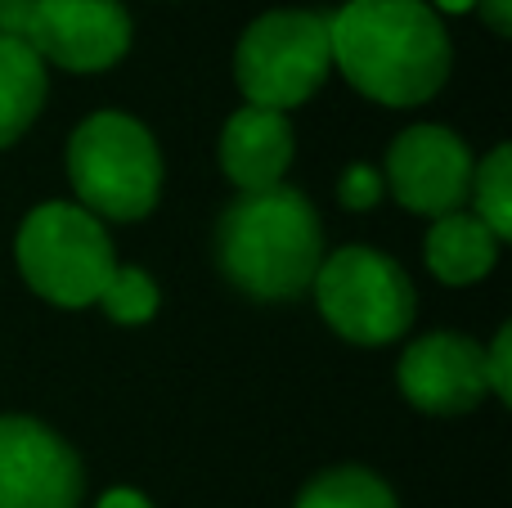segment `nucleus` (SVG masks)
Returning a JSON list of instances; mask_svg holds the SVG:
<instances>
[{"label": "nucleus", "instance_id": "f257e3e1", "mask_svg": "<svg viewBox=\"0 0 512 508\" xmlns=\"http://www.w3.org/2000/svg\"><path fill=\"white\" fill-rule=\"evenodd\" d=\"M328 41L337 72L373 104L414 108L450 81V32L427 0H346Z\"/></svg>", "mask_w": 512, "mask_h": 508}, {"label": "nucleus", "instance_id": "f03ea898", "mask_svg": "<svg viewBox=\"0 0 512 508\" xmlns=\"http://www.w3.org/2000/svg\"><path fill=\"white\" fill-rule=\"evenodd\" d=\"M324 261V225L306 194L288 185L239 194L216 225V266L252 302L310 293Z\"/></svg>", "mask_w": 512, "mask_h": 508}, {"label": "nucleus", "instance_id": "7ed1b4c3", "mask_svg": "<svg viewBox=\"0 0 512 508\" xmlns=\"http://www.w3.org/2000/svg\"><path fill=\"white\" fill-rule=\"evenodd\" d=\"M68 180L99 221H144L162 198V149L140 117L104 108L72 131Z\"/></svg>", "mask_w": 512, "mask_h": 508}, {"label": "nucleus", "instance_id": "20e7f679", "mask_svg": "<svg viewBox=\"0 0 512 508\" xmlns=\"http://www.w3.org/2000/svg\"><path fill=\"white\" fill-rule=\"evenodd\" d=\"M14 261L27 288L45 302L63 306V311L95 306L108 275L117 270L113 239H108L104 221L77 203L32 207L18 225Z\"/></svg>", "mask_w": 512, "mask_h": 508}, {"label": "nucleus", "instance_id": "39448f33", "mask_svg": "<svg viewBox=\"0 0 512 508\" xmlns=\"http://www.w3.org/2000/svg\"><path fill=\"white\" fill-rule=\"evenodd\" d=\"M310 293H315V306L328 329L355 347H387V342L405 338L418 311L405 266L364 243L328 252L315 270Z\"/></svg>", "mask_w": 512, "mask_h": 508}, {"label": "nucleus", "instance_id": "423d86ee", "mask_svg": "<svg viewBox=\"0 0 512 508\" xmlns=\"http://www.w3.org/2000/svg\"><path fill=\"white\" fill-rule=\"evenodd\" d=\"M333 72L328 14L315 9H270L252 18L234 50V81L252 108L288 113L301 108Z\"/></svg>", "mask_w": 512, "mask_h": 508}, {"label": "nucleus", "instance_id": "0eeeda50", "mask_svg": "<svg viewBox=\"0 0 512 508\" xmlns=\"http://www.w3.org/2000/svg\"><path fill=\"white\" fill-rule=\"evenodd\" d=\"M81 455L27 414H0V508H81Z\"/></svg>", "mask_w": 512, "mask_h": 508}, {"label": "nucleus", "instance_id": "6e6552de", "mask_svg": "<svg viewBox=\"0 0 512 508\" xmlns=\"http://www.w3.org/2000/svg\"><path fill=\"white\" fill-rule=\"evenodd\" d=\"M472 167H477V158L450 126L418 122L391 140L382 185H391L405 212L436 221V216L463 212L472 194Z\"/></svg>", "mask_w": 512, "mask_h": 508}, {"label": "nucleus", "instance_id": "1a4fd4ad", "mask_svg": "<svg viewBox=\"0 0 512 508\" xmlns=\"http://www.w3.org/2000/svg\"><path fill=\"white\" fill-rule=\"evenodd\" d=\"M23 41L63 72H104L131 50V14L122 0H32Z\"/></svg>", "mask_w": 512, "mask_h": 508}, {"label": "nucleus", "instance_id": "9d476101", "mask_svg": "<svg viewBox=\"0 0 512 508\" xmlns=\"http://www.w3.org/2000/svg\"><path fill=\"white\" fill-rule=\"evenodd\" d=\"M396 383L400 396L423 414H468L490 396L486 351L463 333H427L405 347Z\"/></svg>", "mask_w": 512, "mask_h": 508}, {"label": "nucleus", "instance_id": "9b49d317", "mask_svg": "<svg viewBox=\"0 0 512 508\" xmlns=\"http://www.w3.org/2000/svg\"><path fill=\"white\" fill-rule=\"evenodd\" d=\"M297 153V135H292L288 113H270V108H239L225 122L216 158H221L225 180L243 189V194H261V189L283 185Z\"/></svg>", "mask_w": 512, "mask_h": 508}, {"label": "nucleus", "instance_id": "f8f14e48", "mask_svg": "<svg viewBox=\"0 0 512 508\" xmlns=\"http://www.w3.org/2000/svg\"><path fill=\"white\" fill-rule=\"evenodd\" d=\"M423 257H427V270H432L441 284L468 288L495 270L499 239L472 212H450V216H436L432 221Z\"/></svg>", "mask_w": 512, "mask_h": 508}, {"label": "nucleus", "instance_id": "ddd939ff", "mask_svg": "<svg viewBox=\"0 0 512 508\" xmlns=\"http://www.w3.org/2000/svg\"><path fill=\"white\" fill-rule=\"evenodd\" d=\"M45 90H50V77L32 45L0 36V149L27 135V126L45 108Z\"/></svg>", "mask_w": 512, "mask_h": 508}, {"label": "nucleus", "instance_id": "4468645a", "mask_svg": "<svg viewBox=\"0 0 512 508\" xmlns=\"http://www.w3.org/2000/svg\"><path fill=\"white\" fill-rule=\"evenodd\" d=\"M292 508H400L396 491L360 464H337L301 486Z\"/></svg>", "mask_w": 512, "mask_h": 508}, {"label": "nucleus", "instance_id": "2eb2a0df", "mask_svg": "<svg viewBox=\"0 0 512 508\" xmlns=\"http://www.w3.org/2000/svg\"><path fill=\"white\" fill-rule=\"evenodd\" d=\"M477 198V221L495 234L499 243L512 239V149L495 144L486 158L472 167V194Z\"/></svg>", "mask_w": 512, "mask_h": 508}, {"label": "nucleus", "instance_id": "dca6fc26", "mask_svg": "<svg viewBox=\"0 0 512 508\" xmlns=\"http://www.w3.org/2000/svg\"><path fill=\"white\" fill-rule=\"evenodd\" d=\"M99 306H104V315L113 324H126V329H135V324H149L153 315H158L162 293H158V284H153L149 270L117 266L113 275H108L104 293H99Z\"/></svg>", "mask_w": 512, "mask_h": 508}, {"label": "nucleus", "instance_id": "f3484780", "mask_svg": "<svg viewBox=\"0 0 512 508\" xmlns=\"http://www.w3.org/2000/svg\"><path fill=\"white\" fill-rule=\"evenodd\" d=\"M382 176L369 167V162H355V167H346L342 185H337V198H342V207H351V212H369L373 203L382 198Z\"/></svg>", "mask_w": 512, "mask_h": 508}, {"label": "nucleus", "instance_id": "a211bd4d", "mask_svg": "<svg viewBox=\"0 0 512 508\" xmlns=\"http://www.w3.org/2000/svg\"><path fill=\"white\" fill-rule=\"evenodd\" d=\"M486 351V387L490 396H499V401H512V324L495 333V342Z\"/></svg>", "mask_w": 512, "mask_h": 508}, {"label": "nucleus", "instance_id": "6ab92c4d", "mask_svg": "<svg viewBox=\"0 0 512 508\" xmlns=\"http://www.w3.org/2000/svg\"><path fill=\"white\" fill-rule=\"evenodd\" d=\"M27 14H32V0H0V36H14V41H23Z\"/></svg>", "mask_w": 512, "mask_h": 508}, {"label": "nucleus", "instance_id": "aec40b11", "mask_svg": "<svg viewBox=\"0 0 512 508\" xmlns=\"http://www.w3.org/2000/svg\"><path fill=\"white\" fill-rule=\"evenodd\" d=\"M481 18H486V27L495 36H508L512 32V0H477Z\"/></svg>", "mask_w": 512, "mask_h": 508}, {"label": "nucleus", "instance_id": "412c9836", "mask_svg": "<svg viewBox=\"0 0 512 508\" xmlns=\"http://www.w3.org/2000/svg\"><path fill=\"white\" fill-rule=\"evenodd\" d=\"M95 508H153V500L140 491H131V486H117V491H108Z\"/></svg>", "mask_w": 512, "mask_h": 508}, {"label": "nucleus", "instance_id": "4be33fe9", "mask_svg": "<svg viewBox=\"0 0 512 508\" xmlns=\"http://www.w3.org/2000/svg\"><path fill=\"white\" fill-rule=\"evenodd\" d=\"M472 5H477V0H436L432 9H445V14H468Z\"/></svg>", "mask_w": 512, "mask_h": 508}]
</instances>
